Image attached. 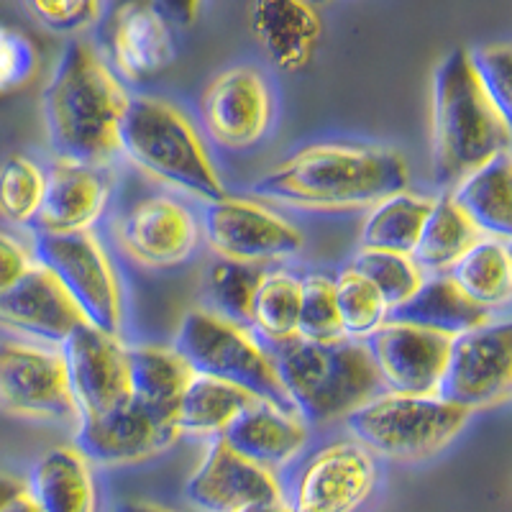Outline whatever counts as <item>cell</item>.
<instances>
[{
    "label": "cell",
    "instance_id": "obj_1",
    "mask_svg": "<svg viewBox=\"0 0 512 512\" xmlns=\"http://www.w3.org/2000/svg\"><path fill=\"white\" fill-rule=\"evenodd\" d=\"M408 164L387 146L313 144L254 185L272 203L305 210L374 208L408 190Z\"/></svg>",
    "mask_w": 512,
    "mask_h": 512
},
{
    "label": "cell",
    "instance_id": "obj_2",
    "mask_svg": "<svg viewBox=\"0 0 512 512\" xmlns=\"http://www.w3.org/2000/svg\"><path fill=\"white\" fill-rule=\"evenodd\" d=\"M128 95L85 41H72L41 95L47 139L57 162L103 167L118 152Z\"/></svg>",
    "mask_w": 512,
    "mask_h": 512
},
{
    "label": "cell",
    "instance_id": "obj_3",
    "mask_svg": "<svg viewBox=\"0 0 512 512\" xmlns=\"http://www.w3.org/2000/svg\"><path fill=\"white\" fill-rule=\"evenodd\" d=\"M505 152H510V121L484 93L469 52L456 49L433 75V177L441 187H456Z\"/></svg>",
    "mask_w": 512,
    "mask_h": 512
},
{
    "label": "cell",
    "instance_id": "obj_4",
    "mask_svg": "<svg viewBox=\"0 0 512 512\" xmlns=\"http://www.w3.org/2000/svg\"><path fill=\"white\" fill-rule=\"evenodd\" d=\"M272 364L290 408L308 425L354 413L382 387L367 346L354 338H290L277 344Z\"/></svg>",
    "mask_w": 512,
    "mask_h": 512
},
{
    "label": "cell",
    "instance_id": "obj_5",
    "mask_svg": "<svg viewBox=\"0 0 512 512\" xmlns=\"http://www.w3.org/2000/svg\"><path fill=\"white\" fill-rule=\"evenodd\" d=\"M118 152L141 172L208 203L226 198L223 182L185 116L157 98H128L118 128Z\"/></svg>",
    "mask_w": 512,
    "mask_h": 512
},
{
    "label": "cell",
    "instance_id": "obj_6",
    "mask_svg": "<svg viewBox=\"0 0 512 512\" xmlns=\"http://www.w3.org/2000/svg\"><path fill=\"white\" fill-rule=\"evenodd\" d=\"M175 351L192 374L236 384L256 400L290 413L274 364L241 326L208 310H190L180 323Z\"/></svg>",
    "mask_w": 512,
    "mask_h": 512
},
{
    "label": "cell",
    "instance_id": "obj_7",
    "mask_svg": "<svg viewBox=\"0 0 512 512\" xmlns=\"http://www.w3.org/2000/svg\"><path fill=\"white\" fill-rule=\"evenodd\" d=\"M349 431L369 454L418 461L438 454L464 431L469 413L441 397L379 395L346 415Z\"/></svg>",
    "mask_w": 512,
    "mask_h": 512
},
{
    "label": "cell",
    "instance_id": "obj_8",
    "mask_svg": "<svg viewBox=\"0 0 512 512\" xmlns=\"http://www.w3.org/2000/svg\"><path fill=\"white\" fill-rule=\"evenodd\" d=\"M34 251L36 262L57 277L88 326L108 336L121 333L123 300L116 269L88 231L67 236L36 233Z\"/></svg>",
    "mask_w": 512,
    "mask_h": 512
},
{
    "label": "cell",
    "instance_id": "obj_9",
    "mask_svg": "<svg viewBox=\"0 0 512 512\" xmlns=\"http://www.w3.org/2000/svg\"><path fill=\"white\" fill-rule=\"evenodd\" d=\"M512 387V326L507 320H489L448 341L446 367L436 397L454 408H495L507 400Z\"/></svg>",
    "mask_w": 512,
    "mask_h": 512
},
{
    "label": "cell",
    "instance_id": "obj_10",
    "mask_svg": "<svg viewBox=\"0 0 512 512\" xmlns=\"http://www.w3.org/2000/svg\"><path fill=\"white\" fill-rule=\"evenodd\" d=\"M377 482L374 456L359 441H336L310 456L285 505L290 512H356Z\"/></svg>",
    "mask_w": 512,
    "mask_h": 512
},
{
    "label": "cell",
    "instance_id": "obj_11",
    "mask_svg": "<svg viewBox=\"0 0 512 512\" xmlns=\"http://www.w3.org/2000/svg\"><path fill=\"white\" fill-rule=\"evenodd\" d=\"M203 231L205 241L231 262H272L303 249V236L292 223L264 205L228 195L208 203Z\"/></svg>",
    "mask_w": 512,
    "mask_h": 512
},
{
    "label": "cell",
    "instance_id": "obj_12",
    "mask_svg": "<svg viewBox=\"0 0 512 512\" xmlns=\"http://www.w3.org/2000/svg\"><path fill=\"white\" fill-rule=\"evenodd\" d=\"M0 408L26 418H75L62 356L21 341H0Z\"/></svg>",
    "mask_w": 512,
    "mask_h": 512
},
{
    "label": "cell",
    "instance_id": "obj_13",
    "mask_svg": "<svg viewBox=\"0 0 512 512\" xmlns=\"http://www.w3.org/2000/svg\"><path fill=\"white\" fill-rule=\"evenodd\" d=\"M59 356L64 361L67 384L80 418L111 413L131 397L126 349L118 344V336H108L88 323H80L62 341Z\"/></svg>",
    "mask_w": 512,
    "mask_h": 512
},
{
    "label": "cell",
    "instance_id": "obj_14",
    "mask_svg": "<svg viewBox=\"0 0 512 512\" xmlns=\"http://www.w3.org/2000/svg\"><path fill=\"white\" fill-rule=\"evenodd\" d=\"M451 338L402 323H384L367 336L379 384L392 395H436Z\"/></svg>",
    "mask_w": 512,
    "mask_h": 512
},
{
    "label": "cell",
    "instance_id": "obj_15",
    "mask_svg": "<svg viewBox=\"0 0 512 512\" xmlns=\"http://www.w3.org/2000/svg\"><path fill=\"white\" fill-rule=\"evenodd\" d=\"M180 436L182 433L175 423L157 418L128 397L111 413L80 418L75 448L82 459L95 464H136L162 454Z\"/></svg>",
    "mask_w": 512,
    "mask_h": 512
},
{
    "label": "cell",
    "instance_id": "obj_16",
    "mask_svg": "<svg viewBox=\"0 0 512 512\" xmlns=\"http://www.w3.org/2000/svg\"><path fill=\"white\" fill-rule=\"evenodd\" d=\"M272 103L264 77L233 67L210 82L203 95V121L210 139L226 149H246L267 134Z\"/></svg>",
    "mask_w": 512,
    "mask_h": 512
},
{
    "label": "cell",
    "instance_id": "obj_17",
    "mask_svg": "<svg viewBox=\"0 0 512 512\" xmlns=\"http://www.w3.org/2000/svg\"><path fill=\"white\" fill-rule=\"evenodd\" d=\"M185 495L203 512H241L259 502L282 500L272 472L246 461L218 436L187 482Z\"/></svg>",
    "mask_w": 512,
    "mask_h": 512
},
{
    "label": "cell",
    "instance_id": "obj_18",
    "mask_svg": "<svg viewBox=\"0 0 512 512\" xmlns=\"http://www.w3.org/2000/svg\"><path fill=\"white\" fill-rule=\"evenodd\" d=\"M128 256L146 267H175L190 259L200 228L190 210L175 198H146L128 210L118 228Z\"/></svg>",
    "mask_w": 512,
    "mask_h": 512
},
{
    "label": "cell",
    "instance_id": "obj_19",
    "mask_svg": "<svg viewBox=\"0 0 512 512\" xmlns=\"http://www.w3.org/2000/svg\"><path fill=\"white\" fill-rule=\"evenodd\" d=\"M80 323L85 320L72 297L41 264H31L29 272L0 295V326L39 338L44 344L62 346Z\"/></svg>",
    "mask_w": 512,
    "mask_h": 512
},
{
    "label": "cell",
    "instance_id": "obj_20",
    "mask_svg": "<svg viewBox=\"0 0 512 512\" xmlns=\"http://www.w3.org/2000/svg\"><path fill=\"white\" fill-rule=\"evenodd\" d=\"M111 182L103 167L57 162L44 175L41 205L34 216L36 233H85L103 213Z\"/></svg>",
    "mask_w": 512,
    "mask_h": 512
},
{
    "label": "cell",
    "instance_id": "obj_21",
    "mask_svg": "<svg viewBox=\"0 0 512 512\" xmlns=\"http://www.w3.org/2000/svg\"><path fill=\"white\" fill-rule=\"evenodd\" d=\"M251 31L280 70L308 67L320 41V16L308 0H251Z\"/></svg>",
    "mask_w": 512,
    "mask_h": 512
},
{
    "label": "cell",
    "instance_id": "obj_22",
    "mask_svg": "<svg viewBox=\"0 0 512 512\" xmlns=\"http://www.w3.org/2000/svg\"><path fill=\"white\" fill-rule=\"evenodd\" d=\"M218 438L251 464L274 469L285 466L303 451L308 431L287 410L256 400L241 410Z\"/></svg>",
    "mask_w": 512,
    "mask_h": 512
},
{
    "label": "cell",
    "instance_id": "obj_23",
    "mask_svg": "<svg viewBox=\"0 0 512 512\" xmlns=\"http://www.w3.org/2000/svg\"><path fill=\"white\" fill-rule=\"evenodd\" d=\"M113 62L126 80H149L172 62V36L152 3H128L113 26Z\"/></svg>",
    "mask_w": 512,
    "mask_h": 512
},
{
    "label": "cell",
    "instance_id": "obj_24",
    "mask_svg": "<svg viewBox=\"0 0 512 512\" xmlns=\"http://www.w3.org/2000/svg\"><path fill=\"white\" fill-rule=\"evenodd\" d=\"M489 320H492V310L469 300L446 274L423 280V285L418 287L413 297H408L397 308H390V313H387V323L423 328V331L446 338L484 326Z\"/></svg>",
    "mask_w": 512,
    "mask_h": 512
},
{
    "label": "cell",
    "instance_id": "obj_25",
    "mask_svg": "<svg viewBox=\"0 0 512 512\" xmlns=\"http://www.w3.org/2000/svg\"><path fill=\"white\" fill-rule=\"evenodd\" d=\"M128 395L157 418L177 425V405L192 372L172 349L136 346L126 349Z\"/></svg>",
    "mask_w": 512,
    "mask_h": 512
},
{
    "label": "cell",
    "instance_id": "obj_26",
    "mask_svg": "<svg viewBox=\"0 0 512 512\" xmlns=\"http://www.w3.org/2000/svg\"><path fill=\"white\" fill-rule=\"evenodd\" d=\"M41 512H98L88 461L77 448H52L31 469L26 484Z\"/></svg>",
    "mask_w": 512,
    "mask_h": 512
},
{
    "label": "cell",
    "instance_id": "obj_27",
    "mask_svg": "<svg viewBox=\"0 0 512 512\" xmlns=\"http://www.w3.org/2000/svg\"><path fill=\"white\" fill-rule=\"evenodd\" d=\"M459 205L479 233L507 241L512 233V162L510 152L489 159L472 175H466L451 190Z\"/></svg>",
    "mask_w": 512,
    "mask_h": 512
},
{
    "label": "cell",
    "instance_id": "obj_28",
    "mask_svg": "<svg viewBox=\"0 0 512 512\" xmlns=\"http://www.w3.org/2000/svg\"><path fill=\"white\" fill-rule=\"evenodd\" d=\"M482 233L474 228V223L459 210L451 192H443L441 198L433 200L431 213L425 218V226L418 236V244L410 251L415 267L423 274H446L448 269L459 262L469 251V246L477 244Z\"/></svg>",
    "mask_w": 512,
    "mask_h": 512
},
{
    "label": "cell",
    "instance_id": "obj_29",
    "mask_svg": "<svg viewBox=\"0 0 512 512\" xmlns=\"http://www.w3.org/2000/svg\"><path fill=\"white\" fill-rule=\"evenodd\" d=\"M446 277L482 308H505L512 297L510 244L492 236L479 239L448 269Z\"/></svg>",
    "mask_w": 512,
    "mask_h": 512
},
{
    "label": "cell",
    "instance_id": "obj_30",
    "mask_svg": "<svg viewBox=\"0 0 512 512\" xmlns=\"http://www.w3.org/2000/svg\"><path fill=\"white\" fill-rule=\"evenodd\" d=\"M256 402L254 395L221 382V379L192 374L177 405V428L180 433H198V436H221L244 408Z\"/></svg>",
    "mask_w": 512,
    "mask_h": 512
},
{
    "label": "cell",
    "instance_id": "obj_31",
    "mask_svg": "<svg viewBox=\"0 0 512 512\" xmlns=\"http://www.w3.org/2000/svg\"><path fill=\"white\" fill-rule=\"evenodd\" d=\"M433 200H425L413 192H397L392 198L374 205L361 228V249L408 254L418 244V236L431 213Z\"/></svg>",
    "mask_w": 512,
    "mask_h": 512
},
{
    "label": "cell",
    "instance_id": "obj_32",
    "mask_svg": "<svg viewBox=\"0 0 512 512\" xmlns=\"http://www.w3.org/2000/svg\"><path fill=\"white\" fill-rule=\"evenodd\" d=\"M300 318V282L287 274H264L251 303V323L269 341L285 344L297 338Z\"/></svg>",
    "mask_w": 512,
    "mask_h": 512
},
{
    "label": "cell",
    "instance_id": "obj_33",
    "mask_svg": "<svg viewBox=\"0 0 512 512\" xmlns=\"http://www.w3.org/2000/svg\"><path fill=\"white\" fill-rule=\"evenodd\" d=\"M333 290H336L338 320L346 338H367L387 323L390 308L384 297L356 269H344L338 274Z\"/></svg>",
    "mask_w": 512,
    "mask_h": 512
},
{
    "label": "cell",
    "instance_id": "obj_34",
    "mask_svg": "<svg viewBox=\"0 0 512 512\" xmlns=\"http://www.w3.org/2000/svg\"><path fill=\"white\" fill-rule=\"evenodd\" d=\"M262 277L264 272L256 264L231 262V259L213 264L208 274V292L210 300L216 303L218 315L236 326L251 323V303Z\"/></svg>",
    "mask_w": 512,
    "mask_h": 512
},
{
    "label": "cell",
    "instance_id": "obj_35",
    "mask_svg": "<svg viewBox=\"0 0 512 512\" xmlns=\"http://www.w3.org/2000/svg\"><path fill=\"white\" fill-rule=\"evenodd\" d=\"M361 277H367L374 290L384 297L387 308H397L423 285V272L413 264L408 254H392V251L361 249L354 259V267Z\"/></svg>",
    "mask_w": 512,
    "mask_h": 512
},
{
    "label": "cell",
    "instance_id": "obj_36",
    "mask_svg": "<svg viewBox=\"0 0 512 512\" xmlns=\"http://www.w3.org/2000/svg\"><path fill=\"white\" fill-rule=\"evenodd\" d=\"M44 175L31 159L8 157L0 164V216L11 223H31L41 205Z\"/></svg>",
    "mask_w": 512,
    "mask_h": 512
},
{
    "label": "cell",
    "instance_id": "obj_37",
    "mask_svg": "<svg viewBox=\"0 0 512 512\" xmlns=\"http://www.w3.org/2000/svg\"><path fill=\"white\" fill-rule=\"evenodd\" d=\"M297 336L308 341H333L346 338L341 331V320L336 310V290L333 282L313 274L300 282V318H297Z\"/></svg>",
    "mask_w": 512,
    "mask_h": 512
},
{
    "label": "cell",
    "instance_id": "obj_38",
    "mask_svg": "<svg viewBox=\"0 0 512 512\" xmlns=\"http://www.w3.org/2000/svg\"><path fill=\"white\" fill-rule=\"evenodd\" d=\"M477 80L482 82L484 93L492 98L497 111L510 121L512 116V54L507 44H492L469 52Z\"/></svg>",
    "mask_w": 512,
    "mask_h": 512
},
{
    "label": "cell",
    "instance_id": "obj_39",
    "mask_svg": "<svg viewBox=\"0 0 512 512\" xmlns=\"http://www.w3.org/2000/svg\"><path fill=\"white\" fill-rule=\"evenodd\" d=\"M36 64H39V54L29 36L0 24V95L24 88L34 77Z\"/></svg>",
    "mask_w": 512,
    "mask_h": 512
},
{
    "label": "cell",
    "instance_id": "obj_40",
    "mask_svg": "<svg viewBox=\"0 0 512 512\" xmlns=\"http://www.w3.org/2000/svg\"><path fill=\"white\" fill-rule=\"evenodd\" d=\"M26 3L47 29L72 34L98 21L103 0H26Z\"/></svg>",
    "mask_w": 512,
    "mask_h": 512
},
{
    "label": "cell",
    "instance_id": "obj_41",
    "mask_svg": "<svg viewBox=\"0 0 512 512\" xmlns=\"http://www.w3.org/2000/svg\"><path fill=\"white\" fill-rule=\"evenodd\" d=\"M29 269L31 262L24 246L6 233H0V295L11 290Z\"/></svg>",
    "mask_w": 512,
    "mask_h": 512
},
{
    "label": "cell",
    "instance_id": "obj_42",
    "mask_svg": "<svg viewBox=\"0 0 512 512\" xmlns=\"http://www.w3.org/2000/svg\"><path fill=\"white\" fill-rule=\"evenodd\" d=\"M203 0H152V8L167 24L190 26L198 18Z\"/></svg>",
    "mask_w": 512,
    "mask_h": 512
},
{
    "label": "cell",
    "instance_id": "obj_43",
    "mask_svg": "<svg viewBox=\"0 0 512 512\" xmlns=\"http://www.w3.org/2000/svg\"><path fill=\"white\" fill-rule=\"evenodd\" d=\"M0 512H41V510H39V505H36V500L31 497V492L26 489V484H24V487L18 489L16 495H11L6 502H3Z\"/></svg>",
    "mask_w": 512,
    "mask_h": 512
},
{
    "label": "cell",
    "instance_id": "obj_44",
    "mask_svg": "<svg viewBox=\"0 0 512 512\" xmlns=\"http://www.w3.org/2000/svg\"><path fill=\"white\" fill-rule=\"evenodd\" d=\"M21 487H24V482H21V479L11 477V474H0V507H3V502H6L8 497L16 495Z\"/></svg>",
    "mask_w": 512,
    "mask_h": 512
},
{
    "label": "cell",
    "instance_id": "obj_45",
    "mask_svg": "<svg viewBox=\"0 0 512 512\" xmlns=\"http://www.w3.org/2000/svg\"><path fill=\"white\" fill-rule=\"evenodd\" d=\"M116 512H172V510H164V507L154 505V502L128 500V502H121V505L116 507Z\"/></svg>",
    "mask_w": 512,
    "mask_h": 512
},
{
    "label": "cell",
    "instance_id": "obj_46",
    "mask_svg": "<svg viewBox=\"0 0 512 512\" xmlns=\"http://www.w3.org/2000/svg\"><path fill=\"white\" fill-rule=\"evenodd\" d=\"M241 512H290V507L285 505V500H277V502H259V505H251Z\"/></svg>",
    "mask_w": 512,
    "mask_h": 512
},
{
    "label": "cell",
    "instance_id": "obj_47",
    "mask_svg": "<svg viewBox=\"0 0 512 512\" xmlns=\"http://www.w3.org/2000/svg\"><path fill=\"white\" fill-rule=\"evenodd\" d=\"M308 3H313V6H323V3H331V0H308Z\"/></svg>",
    "mask_w": 512,
    "mask_h": 512
}]
</instances>
